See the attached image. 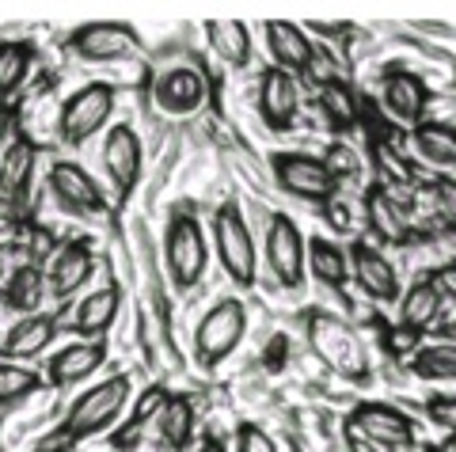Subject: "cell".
<instances>
[{"instance_id": "obj_9", "label": "cell", "mask_w": 456, "mask_h": 452, "mask_svg": "<svg viewBox=\"0 0 456 452\" xmlns=\"http://www.w3.org/2000/svg\"><path fill=\"white\" fill-rule=\"evenodd\" d=\"M266 262L285 289H301V281H305V236L285 214H274V221H270Z\"/></svg>"}, {"instance_id": "obj_41", "label": "cell", "mask_w": 456, "mask_h": 452, "mask_svg": "<svg viewBox=\"0 0 456 452\" xmlns=\"http://www.w3.org/2000/svg\"><path fill=\"white\" fill-rule=\"evenodd\" d=\"M27 232H31V239H27V255H31V262L38 266L53 251V236L46 229H27Z\"/></svg>"}, {"instance_id": "obj_5", "label": "cell", "mask_w": 456, "mask_h": 452, "mask_svg": "<svg viewBox=\"0 0 456 452\" xmlns=\"http://www.w3.org/2000/svg\"><path fill=\"white\" fill-rule=\"evenodd\" d=\"M110 115H114V88L110 84H84L80 92H73L61 103L57 130H61L65 145H84L92 133L103 130Z\"/></svg>"}, {"instance_id": "obj_46", "label": "cell", "mask_w": 456, "mask_h": 452, "mask_svg": "<svg viewBox=\"0 0 456 452\" xmlns=\"http://www.w3.org/2000/svg\"><path fill=\"white\" fill-rule=\"evenodd\" d=\"M441 338H445L449 346H456V319H449V323H441Z\"/></svg>"}, {"instance_id": "obj_15", "label": "cell", "mask_w": 456, "mask_h": 452, "mask_svg": "<svg viewBox=\"0 0 456 452\" xmlns=\"http://www.w3.org/2000/svg\"><path fill=\"white\" fill-rule=\"evenodd\" d=\"M50 190L57 202L65 209H73V214H99V209H103V194H99L95 179L69 160H57L50 167Z\"/></svg>"}, {"instance_id": "obj_29", "label": "cell", "mask_w": 456, "mask_h": 452, "mask_svg": "<svg viewBox=\"0 0 456 452\" xmlns=\"http://www.w3.org/2000/svg\"><path fill=\"white\" fill-rule=\"evenodd\" d=\"M320 110L327 115V122H331L335 130H350V125H358V118H362L358 95H354L350 84L338 80V77H327L320 84Z\"/></svg>"}, {"instance_id": "obj_22", "label": "cell", "mask_w": 456, "mask_h": 452, "mask_svg": "<svg viewBox=\"0 0 456 452\" xmlns=\"http://www.w3.org/2000/svg\"><path fill=\"white\" fill-rule=\"evenodd\" d=\"M426 103H430V88L422 84V77L403 73V69L384 77V107H388L399 122L419 125L426 115Z\"/></svg>"}, {"instance_id": "obj_33", "label": "cell", "mask_w": 456, "mask_h": 452, "mask_svg": "<svg viewBox=\"0 0 456 452\" xmlns=\"http://www.w3.org/2000/svg\"><path fill=\"white\" fill-rule=\"evenodd\" d=\"M411 369L422 380H456V346H422L415 358H411Z\"/></svg>"}, {"instance_id": "obj_45", "label": "cell", "mask_w": 456, "mask_h": 452, "mask_svg": "<svg viewBox=\"0 0 456 452\" xmlns=\"http://www.w3.org/2000/svg\"><path fill=\"white\" fill-rule=\"evenodd\" d=\"M198 452H224V441L221 437H206V441L198 445Z\"/></svg>"}, {"instance_id": "obj_26", "label": "cell", "mask_w": 456, "mask_h": 452, "mask_svg": "<svg viewBox=\"0 0 456 452\" xmlns=\"http://www.w3.org/2000/svg\"><path fill=\"white\" fill-rule=\"evenodd\" d=\"M206 38H209L213 53H217L224 65L244 69V65L251 61V35H248V23H240V20H209V23H206Z\"/></svg>"}, {"instance_id": "obj_11", "label": "cell", "mask_w": 456, "mask_h": 452, "mask_svg": "<svg viewBox=\"0 0 456 452\" xmlns=\"http://www.w3.org/2000/svg\"><path fill=\"white\" fill-rule=\"evenodd\" d=\"M35 145L27 137H16L0 160V206L16 217V209L27 206V190H31V179H35Z\"/></svg>"}, {"instance_id": "obj_39", "label": "cell", "mask_w": 456, "mask_h": 452, "mask_svg": "<svg viewBox=\"0 0 456 452\" xmlns=\"http://www.w3.org/2000/svg\"><path fill=\"white\" fill-rule=\"evenodd\" d=\"M373 160H377V167H380V172L388 175L392 182H411V167H403V160H399L395 152L384 145V141H377V145H373Z\"/></svg>"}, {"instance_id": "obj_34", "label": "cell", "mask_w": 456, "mask_h": 452, "mask_svg": "<svg viewBox=\"0 0 456 452\" xmlns=\"http://www.w3.org/2000/svg\"><path fill=\"white\" fill-rule=\"evenodd\" d=\"M38 388H42L38 373L23 369V365H12V361H0V403H20Z\"/></svg>"}, {"instance_id": "obj_17", "label": "cell", "mask_w": 456, "mask_h": 452, "mask_svg": "<svg viewBox=\"0 0 456 452\" xmlns=\"http://www.w3.org/2000/svg\"><path fill=\"white\" fill-rule=\"evenodd\" d=\"M259 115L270 130H289L297 118V80L270 65L259 80Z\"/></svg>"}, {"instance_id": "obj_38", "label": "cell", "mask_w": 456, "mask_h": 452, "mask_svg": "<svg viewBox=\"0 0 456 452\" xmlns=\"http://www.w3.org/2000/svg\"><path fill=\"white\" fill-rule=\"evenodd\" d=\"M426 415H430L434 426L456 433V395H434V400H426Z\"/></svg>"}, {"instance_id": "obj_16", "label": "cell", "mask_w": 456, "mask_h": 452, "mask_svg": "<svg viewBox=\"0 0 456 452\" xmlns=\"http://www.w3.org/2000/svg\"><path fill=\"white\" fill-rule=\"evenodd\" d=\"M266 46L274 53V61L281 73H308L316 65V46L308 42L305 27L297 23H285V20H270L266 23Z\"/></svg>"}, {"instance_id": "obj_8", "label": "cell", "mask_w": 456, "mask_h": 452, "mask_svg": "<svg viewBox=\"0 0 456 452\" xmlns=\"http://www.w3.org/2000/svg\"><path fill=\"white\" fill-rule=\"evenodd\" d=\"M346 426L358 437H365L369 445H380V448H403L415 441V422L392 403H358L350 411Z\"/></svg>"}, {"instance_id": "obj_28", "label": "cell", "mask_w": 456, "mask_h": 452, "mask_svg": "<svg viewBox=\"0 0 456 452\" xmlns=\"http://www.w3.org/2000/svg\"><path fill=\"white\" fill-rule=\"evenodd\" d=\"M171 400V391L164 388V384H152V388H145L141 391V400H137V407L130 411V422L110 437V445L118 448V452H126V448H137V441H141V430L149 426L152 418H160V411H164V403Z\"/></svg>"}, {"instance_id": "obj_31", "label": "cell", "mask_w": 456, "mask_h": 452, "mask_svg": "<svg viewBox=\"0 0 456 452\" xmlns=\"http://www.w3.org/2000/svg\"><path fill=\"white\" fill-rule=\"evenodd\" d=\"M415 149L437 167H456V125L445 122H419Z\"/></svg>"}, {"instance_id": "obj_2", "label": "cell", "mask_w": 456, "mask_h": 452, "mask_svg": "<svg viewBox=\"0 0 456 452\" xmlns=\"http://www.w3.org/2000/svg\"><path fill=\"white\" fill-rule=\"evenodd\" d=\"M126 400H130V376H107L103 384H95L69 407L61 437L65 441H84L92 433H103L114 418L122 415Z\"/></svg>"}, {"instance_id": "obj_50", "label": "cell", "mask_w": 456, "mask_h": 452, "mask_svg": "<svg viewBox=\"0 0 456 452\" xmlns=\"http://www.w3.org/2000/svg\"><path fill=\"white\" fill-rule=\"evenodd\" d=\"M449 452H456V433H452V448H449Z\"/></svg>"}, {"instance_id": "obj_20", "label": "cell", "mask_w": 456, "mask_h": 452, "mask_svg": "<svg viewBox=\"0 0 456 452\" xmlns=\"http://www.w3.org/2000/svg\"><path fill=\"white\" fill-rule=\"evenodd\" d=\"M103 361H107V343H84V338H80V343L57 350V354L50 358L46 380H50V384H57V388L77 384V380L99 373V365H103Z\"/></svg>"}, {"instance_id": "obj_32", "label": "cell", "mask_w": 456, "mask_h": 452, "mask_svg": "<svg viewBox=\"0 0 456 452\" xmlns=\"http://www.w3.org/2000/svg\"><path fill=\"white\" fill-rule=\"evenodd\" d=\"M31 61H35V50L27 42H0V99L16 95L23 88Z\"/></svg>"}, {"instance_id": "obj_23", "label": "cell", "mask_w": 456, "mask_h": 452, "mask_svg": "<svg viewBox=\"0 0 456 452\" xmlns=\"http://www.w3.org/2000/svg\"><path fill=\"white\" fill-rule=\"evenodd\" d=\"M441 316V289L434 286V278H419L403 296H399V323L403 331L415 338L422 331H430Z\"/></svg>"}, {"instance_id": "obj_12", "label": "cell", "mask_w": 456, "mask_h": 452, "mask_svg": "<svg viewBox=\"0 0 456 452\" xmlns=\"http://www.w3.org/2000/svg\"><path fill=\"white\" fill-rule=\"evenodd\" d=\"M206 77L198 69H167V73L156 77L152 84V99L156 107L167 110V115H191L206 103Z\"/></svg>"}, {"instance_id": "obj_24", "label": "cell", "mask_w": 456, "mask_h": 452, "mask_svg": "<svg viewBox=\"0 0 456 452\" xmlns=\"http://www.w3.org/2000/svg\"><path fill=\"white\" fill-rule=\"evenodd\" d=\"M365 217L373 224V232L380 244H407L411 239V224H407V214L392 202V194L384 187H373L365 198Z\"/></svg>"}, {"instance_id": "obj_21", "label": "cell", "mask_w": 456, "mask_h": 452, "mask_svg": "<svg viewBox=\"0 0 456 452\" xmlns=\"http://www.w3.org/2000/svg\"><path fill=\"white\" fill-rule=\"evenodd\" d=\"M53 335H57V319L53 316H42V312L23 316L16 327L4 335V343H0V358H8L12 365L27 361V358H38L42 350L53 343Z\"/></svg>"}, {"instance_id": "obj_49", "label": "cell", "mask_w": 456, "mask_h": 452, "mask_svg": "<svg viewBox=\"0 0 456 452\" xmlns=\"http://www.w3.org/2000/svg\"><path fill=\"white\" fill-rule=\"evenodd\" d=\"M38 452H61V448H38Z\"/></svg>"}, {"instance_id": "obj_10", "label": "cell", "mask_w": 456, "mask_h": 452, "mask_svg": "<svg viewBox=\"0 0 456 452\" xmlns=\"http://www.w3.org/2000/svg\"><path fill=\"white\" fill-rule=\"evenodd\" d=\"M137 42L130 23H84L69 35V46L84 61H122L137 50Z\"/></svg>"}, {"instance_id": "obj_47", "label": "cell", "mask_w": 456, "mask_h": 452, "mask_svg": "<svg viewBox=\"0 0 456 452\" xmlns=\"http://www.w3.org/2000/svg\"><path fill=\"white\" fill-rule=\"evenodd\" d=\"M270 346H274V350H270V365H278V358H281V346H285V338L278 335V338H274V343H270Z\"/></svg>"}, {"instance_id": "obj_44", "label": "cell", "mask_w": 456, "mask_h": 452, "mask_svg": "<svg viewBox=\"0 0 456 452\" xmlns=\"http://www.w3.org/2000/svg\"><path fill=\"white\" fill-rule=\"evenodd\" d=\"M12 133V110L8 107H0V141H4Z\"/></svg>"}, {"instance_id": "obj_37", "label": "cell", "mask_w": 456, "mask_h": 452, "mask_svg": "<svg viewBox=\"0 0 456 452\" xmlns=\"http://www.w3.org/2000/svg\"><path fill=\"white\" fill-rule=\"evenodd\" d=\"M236 452H278V445L263 426H255V422H240L236 426Z\"/></svg>"}, {"instance_id": "obj_25", "label": "cell", "mask_w": 456, "mask_h": 452, "mask_svg": "<svg viewBox=\"0 0 456 452\" xmlns=\"http://www.w3.org/2000/svg\"><path fill=\"white\" fill-rule=\"evenodd\" d=\"M194 430H198V407L191 395H171L160 411V441L171 452H183L194 441Z\"/></svg>"}, {"instance_id": "obj_35", "label": "cell", "mask_w": 456, "mask_h": 452, "mask_svg": "<svg viewBox=\"0 0 456 452\" xmlns=\"http://www.w3.org/2000/svg\"><path fill=\"white\" fill-rule=\"evenodd\" d=\"M320 160H323L327 172H331V179H335V182L358 175V152H354L350 145H342V141H335V145L327 149Z\"/></svg>"}, {"instance_id": "obj_4", "label": "cell", "mask_w": 456, "mask_h": 452, "mask_svg": "<svg viewBox=\"0 0 456 452\" xmlns=\"http://www.w3.org/2000/svg\"><path fill=\"white\" fill-rule=\"evenodd\" d=\"M213 244H217V259L224 266V274L232 278L236 286H251L259 255H255L251 229L236 202H224L217 214H213Z\"/></svg>"}, {"instance_id": "obj_3", "label": "cell", "mask_w": 456, "mask_h": 452, "mask_svg": "<svg viewBox=\"0 0 456 452\" xmlns=\"http://www.w3.org/2000/svg\"><path fill=\"white\" fill-rule=\"evenodd\" d=\"M244 331H248V308H244V301H236V296L217 301L202 316V323L194 327V358H198V365H202V369L221 365L240 343H244Z\"/></svg>"}, {"instance_id": "obj_7", "label": "cell", "mask_w": 456, "mask_h": 452, "mask_svg": "<svg viewBox=\"0 0 456 452\" xmlns=\"http://www.w3.org/2000/svg\"><path fill=\"white\" fill-rule=\"evenodd\" d=\"M270 167H274L278 187L305 198V202H331L335 190H338V182L323 167V160L308 157V152H274Z\"/></svg>"}, {"instance_id": "obj_36", "label": "cell", "mask_w": 456, "mask_h": 452, "mask_svg": "<svg viewBox=\"0 0 456 452\" xmlns=\"http://www.w3.org/2000/svg\"><path fill=\"white\" fill-rule=\"evenodd\" d=\"M434 206H437V217L445 221V229L456 232V179L449 175L434 179Z\"/></svg>"}, {"instance_id": "obj_43", "label": "cell", "mask_w": 456, "mask_h": 452, "mask_svg": "<svg viewBox=\"0 0 456 452\" xmlns=\"http://www.w3.org/2000/svg\"><path fill=\"white\" fill-rule=\"evenodd\" d=\"M312 31L316 35H342V31H350L346 23H312Z\"/></svg>"}, {"instance_id": "obj_48", "label": "cell", "mask_w": 456, "mask_h": 452, "mask_svg": "<svg viewBox=\"0 0 456 452\" xmlns=\"http://www.w3.org/2000/svg\"><path fill=\"white\" fill-rule=\"evenodd\" d=\"M422 452H449V448H441V445H430V448H422Z\"/></svg>"}, {"instance_id": "obj_42", "label": "cell", "mask_w": 456, "mask_h": 452, "mask_svg": "<svg viewBox=\"0 0 456 452\" xmlns=\"http://www.w3.org/2000/svg\"><path fill=\"white\" fill-rule=\"evenodd\" d=\"M434 286L441 289V296H452V301H456V259L445 262V266H441V270L434 274Z\"/></svg>"}, {"instance_id": "obj_27", "label": "cell", "mask_w": 456, "mask_h": 452, "mask_svg": "<svg viewBox=\"0 0 456 452\" xmlns=\"http://www.w3.org/2000/svg\"><path fill=\"white\" fill-rule=\"evenodd\" d=\"M305 266L312 270V278L323 281V286H346L350 278V259L346 251H342L338 244H331V239H308L305 244Z\"/></svg>"}, {"instance_id": "obj_30", "label": "cell", "mask_w": 456, "mask_h": 452, "mask_svg": "<svg viewBox=\"0 0 456 452\" xmlns=\"http://www.w3.org/2000/svg\"><path fill=\"white\" fill-rule=\"evenodd\" d=\"M42 293H46V278L35 262H23L12 270L8 286H0V301H4L12 312H35L42 304Z\"/></svg>"}, {"instance_id": "obj_13", "label": "cell", "mask_w": 456, "mask_h": 452, "mask_svg": "<svg viewBox=\"0 0 456 452\" xmlns=\"http://www.w3.org/2000/svg\"><path fill=\"white\" fill-rule=\"evenodd\" d=\"M103 167L114 182V190L122 198L137 187V175H141V141L130 125H114L103 141Z\"/></svg>"}, {"instance_id": "obj_18", "label": "cell", "mask_w": 456, "mask_h": 452, "mask_svg": "<svg viewBox=\"0 0 456 452\" xmlns=\"http://www.w3.org/2000/svg\"><path fill=\"white\" fill-rule=\"evenodd\" d=\"M92 270H95L92 247L84 239H69V244L57 247V255L50 262V293L57 301H65V296H73L92 278Z\"/></svg>"}, {"instance_id": "obj_6", "label": "cell", "mask_w": 456, "mask_h": 452, "mask_svg": "<svg viewBox=\"0 0 456 452\" xmlns=\"http://www.w3.org/2000/svg\"><path fill=\"white\" fill-rule=\"evenodd\" d=\"M206 236L202 224L191 214H175L167 224V270L179 289H194L198 278L206 274Z\"/></svg>"}, {"instance_id": "obj_1", "label": "cell", "mask_w": 456, "mask_h": 452, "mask_svg": "<svg viewBox=\"0 0 456 452\" xmlns=\"http://www.w3.org/2000/svg\"><path fill=\"white\" fill-rule=\"evenodd\" d=\"M305 331H308V346L316 350V358L327 369L354 380V384H365L373 365H369V350L358 338V331H350V323L327 312H308Z\"/></svg>"}, {"instance_id": "obj_40", "label": "cell", "mask_w": 456, "mask_h": 452, "mask_svg": "<svg viewBox=\"0 0 456 452\" xmlns=\"http://www.w3.org/2000/svg\"><path fill=\"white\" fill-rule=\"evenodd\" d=\"M23 236H27V224L20 217H0V251L20 247Z\"/></svg>"}, {"instance_id": "obj_14", "label": "cell", "mask_w": 456, "mask_h": 452, "mask_svg": "<svg viewBox=\"0 0 456 452\" xmlns=\"http://www.w3.org/2000/svg\"><path fill=\"white\" fill-rule=\"evenodd\" d=\"M346 259L354 266V281L362 286L365 296H373V301H380V304H388V301H395V296H399V274H395V266L384 259L377 247L354 244Z\"/></svg>"}, {"instance_id": "obj_19", "label": "cell", "mask_w": 456, "mask_h": 452, "mask_svg": "<svg viewBox=\"0 0 456 452\" xmlns=\"http://www.w3.org/2000/svg\"><path fill=\"white\" fill-rule=\"evenodd\" d=\"M118 308H122V289L118 286H103V289L88 293L73 312V331L84 338V343H99V338L114 327Z\"/></svg>"}]
</instances>
